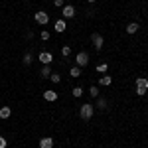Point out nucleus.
I'll return each instance as SVG.
<instances>
[{"mask_svg":"<svg viewBox=\"0 0 148 148\" xmlns=\"http://www.w3.org/2000/svg\"><path fill=\"white\" fill-rule=\"evenodd\" d=\"M93 113H95V107L89 105V103H85V105L79 109V116L83 119V121H89V119L93 116Z\"/></svg>","mask_w":148,"mask_h":148,"instance_id":"1","label":"nucleus"},{"mask_svg":"<svg viewBox=\"0 0 148 148\" xmlns=\"http://www.w3.org/2000/svg\"><path fill=\"white\" fill-rule=\"evenodd\" d=\"M146 89H148V79H144V77H138L136 79V95H144L146 93Z\"/></svg>","mask_w":148,"mask_h":148,"instance_id":"2","label":"nucleus"},{"mask_svg":"<svg viewBox=\"0 0 148 148\" xmlns=\"http://www.w3.org/2000/svg\"><path fill=\"white\" fill-rule=\"evenodd\" d=\"M75 61H77V67H85V65L89 63V56H87L85 51H79L77 57H75Z\"/></svg>","mask_w":148,"mask_h":148,"instance_id":"3","label":"nucleus"},{"mask_svg":"<svg viewBox=\"0 0 148 148\" xmlns=\"http://www.w3.org/2000/svg\"><path fill=\"white\" fill-rule=\"evenodd\" d=\"M36 22L40 24V26H46L49 22V14L47 12H36Z\"/></svg>","mask_w":148,"mask_h":148,"instance_id":"4","label":"nucleus"},{"mask_svg":"<svg viewBox=\"0 0 148 148\" xmlns=\"http://www.w3.org/2000/svg\"><path fill=\"white\" fill-rule=\"evenodd\" d=\"M40 61H42L44 65H49V63L53 61V56H51L49 51H42V53H40Z\"/></svg>","mask_w":148,"mask_h":148,"instance_id":"5","label":"nucleus"},{"mask_svg":"<svg viewBox=\"0 0 148 148\" xmlns=\"http://www.w3.org/2000/svg\"><path fill=\"white\" fill-rule=\"evenodd\" d=\"M73 16H75V8H73V6H63V18H73Z\"/></svg>","mask_w":148,"mask_h":148,"instance_id":"6","label":"nucleus"},{"mask_svg":"<svg viewBox=\"0 0 148 148\" xmlns=\"http://www.w3.org/2000/svg\"><path fill=\"white\" fill-rule=\"evenodd\" d=\"M40 148H53V138H42L40 140Z\"/></svg>","mask_w":148,"mask_h":148,"instance_id":"7","label":"nucleus"},{"mask_svg":"<svg viewBox=\"0 0 148 148\" xmlns=\"http://www.w3.org/2000/svg\"><path fill=\"white\" fill-rule=\"evenodd\" d=\"M93 44H95V47H97V49H101L103 47V36L101 34H93Z\"/></svg>","mask_w":148,"mask_h":148,"instance_id":"8","label":"nucleus"},{"mask_svg":"<svg viewBox=\"0 0 148 148\" xmlns=\"http://www.w3.org/2000/svg\"><path fill=\"white\" fill-rule=\"evenodd\" d=\"M138 28H140V26H138L136 22H130L128 26H126V34H136Z\"/></svg>","mask_w":148,"mask_h":148,"instance_id":"9","label":"nucleus"},{"mask_svg":"<svg viewBox=\"0 0 148 148\" xmlns=\"http://www.w3.org/2000/svg\"><path fill=\"white\" fill-rule=\"evenodd\" d=\"M44 99L46 101H57V93L56 91H44Z\"/></svg>","mask_w":148,"mask_h":148,"instance_id":"10","label":"nucleus"},{"mask_svg":"<svg viewBox=\"0 0 148 148\" xmlns=\"http://www.w3.org/2000/svg\"><path fill=\"white\" fill-rule=\"evenodd\" d=\"M65 28H67V24H65V20H57L56 22V32H65Z\"/></svg>","mask_w":148,"mask_h":148,"instance_id":"11","label":"nucleus"},{"mask_svg":"<svg viewBox=\"0 0 148 148\" xmlns=\"http://www.w3.org/2000/svg\"><path fill=\"white\" fill-rule=\"evenodd\" d=\"M99 83H101L103 87H109V85L113 83V77H111V75H103V77H101V81H99Z\"/></svg>","mask_w":148,"mask_h":148,"instance_id":"12","label":"nucleus"},{"mask_svg":"<svg viewBox=\"0 0 148 148\" xmlns=\"http://www.w3.org/2000/svg\"><path fill=\"white\" fill-rule=\"evenodd\" d=\"M10 107H2V109H0V119H8V116H10Z\"/></svg>","mask_w":148,"mask_h":148,"instance_id":"13","label":"nucleus"},{"mask_svg":"<svg viewBox=\"0 0 148 148\" xmlns=\"http://www.w3.org/2000/svg\"><path fill=\"white\" fill-rule=\"evenodd\" d=\"M69 75H71V77H79V75H81V67H77V65L71 67V69H69Z\"/></svg>","mask_w":148,"mask_h":148,"instance_id":"14","label":"nucleus"},{"mask_svg":"<svg viewBox=\"0 0 148 148\" xmlns=\"http://www.w3.org/2000/svg\"><path fill=\"white\" fill-rule=\"evenodd\" d=\"M40 75H42V77H49V75H51V69H49V65H44V67H42V73H40Z\"/></svg>","mask_w":148,"mask_h":148,"instance_id":"15","label":"nucleus"},{"mask_svg":"<svg viewBox=\"0 0 148 148\" xmlns=\"http://www.w3.org/2000/svg\"><path fill=\"white\" fill-rule=\"evenodd\" d=\"M69 53H71V47H69V46H63V47H61V56H63V57H67Z\"/></svg>","mask_w":148,"mask_h":148,"instance_id":"16","label":"nucleus"},{"mask_svg":"<svg viewBox=\"0 0 148 148\" xmlns=\"http://www.w3.org/2000/svg\"><path fill=\"white\" fill-rule=\"evenodd\" d=\"M89 95H91L93 99H95V97H99V89H97V87H95V85H93L91 89H89Z\"/></svg>","mask_w":148,"mask_h":148,"instance_id":"17","label":"nucleus"},{"mask_svg":"<svg viewBox=\"0 0 148 148\" xmlns=\"http://www.w3.org/2000/svg\"><path fill=\"white\" fill-rule=\"evenodd\" d=\"M73 97H81V95H83V89H81V87H73Z\"/></svg>","mask_w":148,"mask_h":148,"instance_id":"18","label":"nucleus"},{"mask_svg":"<svg viewBox=\"0 0 148 148\" xmlns=\"http://www.w3.org/2000/svg\"><path fill=\"white\" fill-rule=\"evenodd\" d=\"M97 107H99V109H107V99H99V101H97Z\"/></svg>","mask_w":148,"mask_h":148,"instance_id":"19","label":"nucleus"},{"mask_svg":"<svg viewBox=\"0 0 148 148\" xmlns=\"http://www.w3.org/2000/svg\"><path fill=\"white\" fill-rule=\"evenodd\" d=\"M22 61H24V65H30V63H32V56H30V53H26Z\"/></svg>","mask_w":148,"mask_h":148,"instance_id":"20","label":"nucleus"},{"mask_svg":"<svg viewBox=\"0 0 148 148\" xmlns=\"http://www.w3.org/2000/svg\"><path fill=\"white\" fill-rule=\"evenodd\" d=\"M49 79L53 81V83H59V81H61V77H59L57 73H51V75H49Z\"/></svg>","mask_w":148,"mask_h":148,"instance_id":"21","label":"nucleus"},{"mask_svg":"<svg viewBox=\"0 0 148 148\" xmlns=\"http://www.w3.org/2000/svg\"><path fill=\"white\" fill-rule=\"evenodd\" d=\"M97 71H99V73H105V71H107V63H101V65H97Z\"/></svg>","mask_w":148,"mask_h":148,"instance_id":"22","label":"nucleus"},{"mask_svg":"<svg viewBox=\"0 0 148 148\" xmlns=\"http://www.w3.org/2000/svg\"><path fill=\"white\" fill-rule=\"evenodd\" d=\"M8 146V142H6V138H2L0 136V148H6Z\"/></svg>","mask_w":148,"mask_h":148,"instance_id":"23","label":"nucleus"},{"mask_svg":"<svg viewBox=\"0 0 148 148\" xmlns=\"http://www.w3.org/2000/svg\"><path fill=\"white\" fill-rule=\"evenodd\" d=\"M42 40H49V32L44 30V32H42Z\"/></svg>","mask_w":148,"mask_h":148,"instance_id":"24","label":"nucleus"},{"mask_svg":"<svg viewBox=\"0 0 148 148\" xmlns=\"http://www.w3.org/2000/svg\"><path fill=\"white\" fill-rule=\"evenodd\" d=\"M53 4L56 6H63V0H53Z\"/></svg>","mask_w":148,"mask_h":148,"instance_id":"25","label":"nucleus"},{"mask_svg":"<svg viewBox=\"0 0 148 148\" xmlns=\"http://www.w3.org/2000/svg\"><path fill=\"white\" fill-rule=\"evenodd\" d=\"M87 2H91V4H93V2H97V0H87Z\"/></svg>","mask_w":148,"mask_h":148,"instance_id":"26","label":"nucleus"}]
</instances>
